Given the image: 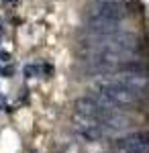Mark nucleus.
Here are the masks:
<instances>
[{"mask_svg":"<svg viewBox=\"0 0 149 153\" xmlns=\"http://www.w3.org/2000/svg\"><path fill=\"white\" fill-rule=\"evenodd\" d=\"M129 4L125 0H115V2H96L92 6L86 21H110V23H121L125 16H129Z\"/></svg>","mask_w":149,"mask_h":153,"instance_id":"f03ea898","label":"nucleus"},{"mask_svg":"<svg viewBox=\"0 0 149 153\" xmlns=\"http://www.w3.org/2000/svg\"><path fill=\"white\" fill-rule=\"evenodd\" d=\"M110 76H112L115 80H118L121 84H125L127 88L139 92V94H143V92L149 88L147 71H118L116 70L115 74H110Z\"/></svg>","mask_w":149,"mask_h":153,"instance_id":"7ed1b4c3","label":"nucleus"},{"mask_svg":"<svg viewBox=\"0 0 149 153\" xmlns=\"http://www.w3.org/2000/svg\"><path fill=\"white\" fill-rule=\"evenodd\" d=\"M96 2H115V0H96Z\"/></svg>","mask_w":149,"mask_h":153,"instance_id":"9d476101","label":"nucleus"},{"mask_svg":"<svg viewBox=\"0 0 149 153\" xmlns=\"http://www.w3.org/2000/svg\"><path fill=\"white\" fill-rule=\"evenodd\" d=\"M0 74H2V68H0Z\"/></svg>","mask_w":149,"mask_h":153,"instance_id":"9b49d317","label":"nucleus"},{"mask_svg":"<svg viewBox=\"0 0 149 153\" xmlns=\"http://www.w3.org/2000/svg\"><path fill=\"white\" fill-rule=\"evenodd\" d=\"M74 108H76V112L86 114V117H94V118H100V114L104 112V108H100L96 104V100L92 96H80L74 102Z\"/></svg>","mask_w":149,"mask_h":153,"instance_id":"423d86ee","label":"nucleus"},{"mask_svg":"<svg viewBox=\"0 0 149 153\" xmlns=\"http://www.w3.org/2000/svg\"><path fill=\"white\" fill-rule=\"evenodd\" d=\"M92 98L96 100V104L100 106V108H104V110H110V112H115V110H123V106L116 104L115 100L110 98L108 94H104L102 90H98V88H94V92H92Z\"/></svg>","mask_w":149,"mask_h":153,"instance_id":"0eeeda50","label":"nucleus"},{"mask_svg":"<svg viewBox=\"0 0 149 153\" xmlns=\"http://www.w3.org/2000/svg\"><path fill=\"white\" fill-rule=\"evenodd\" d=\"M118 149L125 153H149V135L135 133L118 141Z\"/></svg>","mask_w":149,"mask_h":153,"instance_id":"39448f33","label":"nucleus"},{"mask_svg":"<svg viewBox=\"0 0 149 153\" xmlns=\"http://www.w3.org/2000/svg\"><path fill=\"white\" fill-rule=\"evenodd\" d=\"M35 74H37V68H35V65H27V68H25V76H27V78H33Z\"/></svg>","mask_w":149,"mask_h":153,"instance_id":"6e6552de","label":"nucleus"},{"mask_svg":"<svg viewBox=\"0 0 149 153\" xmlns=\"http://www.w3.org/2000/svg\"><path fill=\"white\" fill-rule=\"evenodd\" d=\"M0 59H2V61H8V59H10V55H8L6 51H0Z\"/></svg>","mask_w":149,"mask_h":153,"instance_id":"1a4fd4ad","label":"nucleus"},{"mask_svg":"<svg viewBox=\"0 0 149 153\" xmlns=\"http://www.w3.org/2000/svg\"><path fill=\"white\" fill-rule=\"evenodd\" d=\"M94 88L102 90L104 94H108V96H110V98L116 102V104H121V106L137 104V102H139V96H141L139 92L131 90V88H127L125 84H121L118 80H115L110 74H104V78L96 80Z\"/></svg>","mask_w":149,"mask_h":153,"instance_id":"f257e3e1","label":"nucleus"},{"mask_svg":"<svg viewBox=\"0 0 149 153\" xmlns=\"http://www.w3.org/2000/svg\"><path fill=\"white\" fill-rule=\"evenodd\" d=\"M84 33L88 37H108V35L123 33V29H121V23H110V21H86Z\"/></svg>","mask_w":149,"mask_h":153,"instance_id":"20e7f679","label":"nucleus"}]
</instances>
